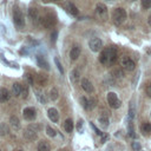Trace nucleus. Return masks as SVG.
<instances>
[{
  "label": "nucleus",
  "mask_w": 151,
  "mask_h": 151,
  "mask_svg": "<svg viewBox=\"0 0 151 151\" xmlns=\"http://www.w3.org/2000/svg\"><path fill=\"white\" fill-rule=\"evenodd\" d=\"M106 1H112V0H106Z\"/></svg>",
  "instance_id": "45"
},
{
  "label": "nucleus",
  "mask_w": 151,
  "mask_h": 151,
  "mask_svg": "<svg viewBox=\"0 0 151 151\" xmlns=\"http://www.w3.org/2000/svg\"><path fill=\"white\" fill-rule=\"evenodd\" d=\"M116 60H117V48L113 46L104 48L99 55V61L103 65H112Z\"/></svg>",
  "instance_id": "1"
},
{
  "label": "nucleus",
  "mask_w": 151,
  "mask_h": 151,
  "mask_svg": "<svg viewBox=\"0 0 151 151\" xmlns=\"http://www.w3.org/2000/svg\"><path fill=\"white\" fill-rule=\"evenodd\" d=\"M40 24H41L45 28L53 27V26L55 25V18H54V15H52V14L44 15V17H41V19H40Z\"/></svg>",
  "instance_id": "5"
},
{
  "label": "nucleus",
  "mask_w": 151,
  "mask_h": 151,
  "mask_svg": "<svg viewBox=\"0 0 151 151\" xmlns=\"http://www.w3.org/2000/svg\"><path fill=\"white\" fill-rule=\"evenodd\" d=\"M94 106H96V100H94V99H91V100H90V106H88V110L93 109Z\"/></svg>",
  "instance_id": "38"
},
{
  "label": "nucleus",
  "mask_w": 151,
  "mask_h": 151,
  "mask_svg": "<svg viewBox=\"0 0 151 151\" xmlns=\"http://www.w3.org/2000/svg\"><path fill=\"white\" fill-rule=\"evenodd\" d=\"M24 114V118L26 120H34L35 117H37V113H35V110L33 107H26L22 112Z\"/></svg>",
  "instance_id": "10"
},
{
  "label": "nucleus",
  "mask_w": 151,
  "mask_h": 151,
  "mask_svg": "<svg viewBox=\"0 0 151 151\" xmlns=\"http://www.w3.org/2000/svg\"><path fill=\"white\" fill-rule=\"evenodd\" d=\"M50 97H51L52 100H57V99H58V97H59V92H58V90H57L55 87H53V88L51 90V92H50Z\"/></svg>",
  "instance_id": "31"
},
{
  "label": "nucleus",
  "mask_w": 151,
  "mask_h": 151,
  "mask_svg": "<svg viewBox=\"0 0 151 151\" xmlns=\"http://www.w3.org/2000/svg\"><path fill=\"white\" fill-rule=\"evenodd\" d=\"M20 97L22 99H26L28 97V86L27 85H22L21 84V94H20Z\"/></svg>",
  "instance_id": "27"
},
{
  "label": "nucleus",
  "mask_w": 151,
  "mask_h": 151,
  "mask_svg": "<svg viewBox=\"0 0 151 151\" xmlns=\"http://www.w3.org/2000/svg\"><path fill=\"white\" fill-rule=\"evenodd\" d=\"M80 84H81V88H83L85 92H87V93H93V91H94L93 85H92V83H91L87 78H83Z\"/></svg>",
  "instance_id": "9"
},
{
  "label": "nucleus",
  "mask_w": 151,
  "mask_h": 151,
  "mask_svg": "<svg viewBox=\"0 0 151 151\" xmlns=\"http://www.w3.org/2000/svg\"><path fill=\"white\" fill-rule=\"evenodd\" d=\"M0 151H1V150H0Z\"/></svg>",
  "instance_id": "47"
},
{
  "label": "nucleus",
  "mask_w": 151,
  "mask_h": 151,
  "mask_svg": "<svg viewBox=\"0 0 151 151\" xmlns=\"http://www.w3.org/2000/svg\"><path fill=\"white\" fill-rule=\"evenodd\" d=\"M54 1H59V0H54Z\"/></svg>",
  "instance_id": "46"
},
{
  "label": "nucleus",
  "mask_w": 151,
  "mask_h": 151,
  "mask_svg": "<svg viewBox=\"0 0 151 151\" xmlns=\"http://www.w3.org/2000/svg\"><path fill=\"white\" fill-rule=\"evenodd\" d=\"M37 63H38V66H40L41 68H45V70H48L50 68L48 63L46 61V59L42 55H37Z\"/></svg>",
  "instance_id": "16"
},
{
  "label": "nucleus",
  "mask_w": 151,
  "mask_h": 151,
  "mask_svg": "<svg viewBox=\"0 0 151 151\" xmlns=\"http://www.w3.org/2000/svg\"><path fill=\"white\" fill-rule=\"evenodd\" d=\"M126 19V12L124 8L122 7H118V8H114L113 13H112V20L116 25H120L125 21Z\"/></svg>",
  "instance_id": "2"
},
{
  "label": "nucleus",
  "mask_w": 151,
  "mask_h": 151,
  "mask_svg": "<svg viewBox=\"0 0 151 151\" xmlns=\"http://www.w3.org/2000/svg\"><path fill=\"white\" fill-rule=\"evenodd\" d=\"M129 1H134V0H129Z\"/></svg>",
  "instance_id": "44"
},
{
  "label": "nucleus",
  "mask_w": 151,
  "mask_h": 151,
  "mask_svg": "<svg viewBox=\"0 0 151 151\" xmlns=\"http://www.w3.org/2000/svg\"><path fill=\"white\" fill-rule=\"evenodd\" d=\"M120 64H122V66H123L125 70H127V71H133V70H134V67H136L134 61H133L130 57H126V55L122 58Z\"/></svg>",
  "instance_id": "7"
},
{
  "label": "nucleus",
  "mask_w": 151,
  "mask_h": 151,
  "mask_svg": "<svg viewBox=\"0 0 151 151\" xmlns=\"http://www.w3.org/2000/svg\"><path fill=\"white\" fill-rule=\"evenodd\" d=\"M96 12L97 14L100 17V18H106L107 15V7L104 5V4H97V7H96Z\"/></svg>",
  "instance_id": "11"
},
{
  "label": "nucleus",
  "mask_w": 151,
  "mask_h": 151,
  "mask_svg": "<svg viewBox=\"0 0 151 151\" xmlns=\"http://www.w3.org/2000/svg\"><path fill=\"white\" fill-rule=\"evenodd\" d=\"M129 134H130L131 137H136L134 131H133V125H132V123H130V127H129Z\"/></svg>",
  "instance_id": "37"
},
{
  "label": "nucleus",
  "mask_w": 151,
  "mask_h": 151,
  "mask_svg": "<svg viewBox=\"0 0 151 151\" xmlns=\"http://www.w3.org/2000/svg\"><path fill=\"white\" fill-rule=\"evenodd\" d=\"M9 100V92L7 88L1 87L0 88V103H6Z\"/></svg>",
  "instance_id": "15"
},
{
  "label": "nucleus",
  "mask_w": 151,
  "mask_h": 151,
  "mask_svg": "<svg viewBox=\"0 0 151 151\" xmlns=\"http://www.w3.org/2000/svg\"><path fill=\"white\" fill-rule=\"evenodd\" d=\"M111 76H112L113 78H116V79H120V78H123V76H124V72H123V70H122V68L116 67V68H113V70H112Z\"/></svg>",
  "instance_id": "20"
},
{
  "label": "nucleus",
  "mask_w": 151,
  "mask_h": 151,
  "mask_svg": "<svg viewBox=\"0 0 151 151\" xmlns=\"http://www.w3.org/2000/svg\"><path fill=\"white\" fill-rule=\"evenodd\" d=\"M38 151H51V146L48 144V142L46 140H41L38 144Z\"/></svg>",
  "instance_id": "19"
},
{
  "label": "nucleus",
  "mask_w": 151,
  "mask_h": 151,
  "mask_svg": "<svg viewBox=\"0 0 151 151\" xmlns=\"http://www.w3.org/2000/svg\"><path fill=\"white\" fill-rule=\"evenodd\" d=\"M106 98H107L109 105H110L112 109H118V107L120 106V100L118 99V97H117V94H116L114 92H109Z\"/></svg>",
  "instance_id": "6"
},
{
  "label": "nucleus",
  "mask_w": 151,
  "mask_h": 151,
  "mask_svg": "<svg viewBox=\"0 0 151 151\" xmlns=\"http://www.w3.org/2000/svg\"><path fill=\"white\" fill-rule=\"evenodd\" d=\"M15 151H22V150H15Z\"/></svg>",
  "instance_id": "43"
},
{
  "label": "nucleus",
  "mask_w": 151,
  "mask_h": 151,
  "mask_svg": "<svg viewBox=\"0 0 151 151\" xmlns=\"http://www.w3.org/2000/svg\"><path fill=\"white\" fill-rule=\"evenodd\" d=\"M13 19H14V22H15V25L18 27H20V28L24 27L25 20H24V14H22L20 8L14 7V9H13Z\"/></svg>",
  "instance_id": "4"
},
{
  "label": "nucleus",
  "mask_w": 151,
  "mask_h": 151,
  "mask_svg": "<svg viewBox=\"0 0 151 151\" xmlns=\"http://www.w3.org/2000/svg\"><path fill=\"white\" fill-rule=\"evenodd\" d=\"M47 81H48V76L47 74H45V73H38V76H37V83H38V85H40V86H45L46 84H47Z\"/></svg>",
  "instance_id": "13"
},
{
  "label": "nucleus",
  "mask_w": 151,
  "mask_h": 151,
  "mask_svg": "<svg viewBox=\"0 0 151 151\" xmlns=\"http://www.w3.org/2000/svg\"><path fill=\"white\" fill-rule=\"evenodd\" d=\"M64 129H65V131L67 133L72 132V130H73V122L71 119H66L65 123H64Z\"/></svg>",
  "instance_id": "23"
},
{
  "label": "nucleus",
  "mask_w": 151,
  "mask_h": 151,
  "mask_svg": "<svg viewBox=\"0 0 151 151\" xmlns=\"http://www.w3.org/2000/svg\"><path fill=\"white\" fill-rule=\"evenodd\" d=\"M80 104H81V106H83L84 109L88 110V106H90V100H88L87 98L81 97V98H80Z\"/></svg>",
  "instance_id": "32"
},
{
  "label": "nucleus",
  "mask_w": 151,
  "mask_h": 151,
  "mask_svg": "<svg viewBox=\"0 0 151 151\" xmlns=\"http://www.w3.org/2000/svg\"><path fill=\"white\" fill-rule=\"evenodd\" d=\"M54 63L57 64V66H58V70H59V72L63 74L64 73V68H63V66H61V64H60V61H59V59L58 58H54Z\"/></svg>",
  "instance_id": "36"
},
{
  "label": "nucleus",
  "mask_w": 151,
  "mask_h": 151,
  "mask_svg": "<svg viewBox=\"0 0 151 151\" xmlns=\"http://www.w3.org/2000/svg\"><path fill=\"white\" fill-rule=\"evenodd\" d=\"M67 9L70 11V13H71L72 15H78V13H79L78 8H77L76 5H73L72 2H68V4H67Z\"/></svg>",
  "instance_id": "25"
},
{
  "label": "nucleus",
  "mask_w": 151,
  "mask_h": 151,
  "mask_svg": "<svg viewBox=\"0 0 151 151\" xmlns=\"http://www.w3.org/2000/svg\"><path fill=\"white\" fill-rule=\"evenodd\" d=\"M146 93H147V96L151 98V84H150V85L146 87Z\"/></svg>",
  "instance_id": "39"
},
{
  "label": "nucleus",
  "mask_w": 151,
  "mask_h": 151,
  "mask_svg": "<svg viewBox=\"0 0 151 151\" xmlns=\"http://www.w3.org/2000/svg\"><path fill=\"white\" fill-rule=\"evenodd\" d=\"M9 125L13 127V130H19L20 129V122H19V118L15 117V116H12L11 119H9Z\"/></svg>",
  "instance_id": "18"
},
{
  "label": "nucleus",
  "mask_w": 151,
  "mask_h": 151,
  "mask_svg": "<svg viewBox=\"0 0 151 151\" xmlns=\"http://www.w3.org/2000/svg\"><path fill=\"white\" fill-rule=\"evenodd\" d=\"M34 92H35V97H37V99H38V101L40 103V104H45L46 103V98H45V94H44V92L41 91V90H39V88H34Z\"/></svg>",
  "instance_id": "17"
},
{
  "label": "nucleus",
  "mask_w": 151,
  "mask_h": 151,
  "mask_svg": "<svg viewBox=\"0 0 151 151\" xmlns=\"http://www.w3.org/2000/svg\"><path fill=\"white\" fill-rule=\"evenodd\" d=\"M140 130L144 134H150L151 133V124L150 123H143L140 126Z\"/></svg>",
  "instance_id": "24"
},
{
  "label": "nucleus",
  "mask_w": 151,
  "mask_h": 151,
  "mask_svg": "<svg viewBox=\"0 0 151 151\" xmlns=\"http://www.w3.org/2000/svg\"><path fill=\"white\" fill-rule=\"evenodd\" d=\"M149 24H150V25H151V15H150V17H149Z\"/></svg>",
  "instance_id": "42"
},
{
  "label": "nucleus",
  "mask_w": 151,
  "mask_h": 151,
  "mask_svg": "<svg viewBox=\"0 0 151 151\" xmlns=\"http://www.w3.org/2000/svg\"><path fill=\"white\" fill-rule=\"evenodd\" d=\"M88 46L91 48V51L93 52H99L103 47V41L99 39V38H92L90 41H88Z\"/></svg>",
  "instance_id": "8"
},
{
  "label": "nucleus",
  "mask_w": 151,
  "mask_h": 151,
  "mask_svg": "<svg viewBox=\"0 0 151 151\" xmlns=\"http://www.w3.org/2000/svg\"><path fill=\"white\" fill-rule=\"evenodd\" d=\"M71 80H72V83H77L79 80V71L78 70H73L71 72Z\"/></svg>",
  "instance_id": "30"
},
{
  "label": "nucleus",
  "mask_w": 151,
  "mask_h": 151,
  "mask_svg": "<svg viewBox=\"0 0 151 151\" xmlns=\"http://www.w3.org/2000/svg\"><path fill=\"white\" fill-rule=\"evenodd\" d=\"M98 120H99L100 126H103L104 129L109 126V117H107V114H103V116H100Z\"/></svg>",
  "instance_id": "22"
},
{
  "label": "nucleus",
  "mask_w": 151,
  "mask_h": 151,
  "mask_svg": "<svg viewBox=\"0 0 151 151\" xmlns=\"http://www.w3.org/2000/svg\"><path fill=\"white\" fill-rule=\"evenodd\" d=\"M80 52H81V48H80L79 45L73 46L72 50H71V52H70V57H71V59H72V60H77V59L79 58V55H80Z\"/></svg>",
  "instance_id": "12"
},
{
  "label": "nucleus",
  "mask_w": 151,
  "mask_h": 151,
  "mask_svg": "<svg viewBox=\"0 0 151 151\" xmlns=\"http://www.w3.org/2000/svg\"><path fill=\"white\" fill-rule=\"evenodd\" d=\"M91 126L93 127V130L96 131V133H97V134H101V132H100V131H99V130H98V129H97V127H96V126H94L93 124H91Z\"/></svg>",
  "instance_id": "41"
},
{
  "label": "nucleus",
  "mask_w": 151,
  "mask_h": 151,
  "mask_svg": "<svg viewBox=\"0 0 151 151\" xmlns=\"http://www.w3.org/2000/svg\"><path fill=\"white\" fill-rule=\"evenodd\" d=\"M47 114H48V117H50V119H51L52 122L57 123V122L59 120V112H58L55 109H53V107L48 109V111H47Z\"/></svg>",
  "instance_id": "14"
},
{
  "label": "nucleus",
  "mask_w": 151,
  "mask_h": 151,
  "mask_svg": "<svg viewBox=\"0 0 151 151\" xmlns=\"http://www.w3.org/2000/svg\"><path fill=\"white\" fill-rule=\"evenodd\" d=\"M12 93H13V96L19 97V96L21 94V84L14 83L13 86H12Z\"/></svg>",
  "instance_id": "21"
},
{
  "label": "nucleus",
  "mask_w": 151,
  "mask_h": 151,
  "mask_svg": "<svg viewBox=\"0 0 151 151\" xmlns=\"http://www.w3.org/2000/svg\"><path fill=\"white\" fill-rule=\"evenodd\" d=\"M8 131H9V129H8L7 124L0 123V137H1V136H6V134L8 133Z\"/></svg>",
  "instance_id": "26"
},
{
  "label": "nucleus",
  "mask_w": 151,
  "mask_h": 151,
  "mask_svg": "<svg viewBox=\"0 0 151 151\" xmlns=\"http://www.w3.org/2000/svg\"><path fill=\"white\" fill-rule=\"evenodd\" d=\"M142 7L147 9L151 7V0H142Z\"/></svg>",
  "instance_id": "33"
},
{
  "label": "nucleus",
  "mask_w": 151,
  "mask_h": 151,
  "mask_svg": "<svg viewBox=\"0 0 151 151\" xmlns=\"http://www.w3.org/2000/svg\"><path fill=\"white\" fill-rule=\"evenodd\" d=\"M81 126H83V120H79L78 122V131L81 132Z\"/></svg>",
  "instance_id": "40"
},
{
  "label": "nucleus",
  "mask_w": 151,
  "mask_h": 151,
  "mask_svg": "<svg viewBox=\"0 0 151 151\" xmlns=\"http://www.w3.org/2000/svg\"><path fill=\"white\" fill-rule=\"evenodd\" d=\"M132 149L134 150V151H140V149H142V145L138 143V142H132Z\"/></svg>",
  "instance_id": "35"
},
{
  "label": "nucleus",
  "mask_w": 151,
  "mask_h": 151,
  "mask_svg": "<svg viewBox=\"0 0 151 151\" xmlns=\"http://www.w3.org/2000/svg\"><path fill=\"white\" fill-rule=\"evenodd\" d=\"M28 15L32 20H35L38 19V9L37 8H29L28 9Z\"/></svg>",
  "instance_id": "28"
},
{
  "label": "nucleus",
  "mask_w": 151,
  "mask_h": 151,
  "mask_svg": "<svg viewBox=\"0 0 151 151\" xmlns=\"http://www.w3.org/2000/svg\"><path fill=\"white\" fill-rule=\"evenodd\" d=\"M134 114H136V107H134V103L132 100L130 103V109H129V117H130V119H132L134 117Z\"/></svg>",
  "instance_id": "29"
},
{
  "label": "nucleus",
  "mask_w": 151,
  "mask_h": 151,
  "mask_svg": "<svg viewBox=\"0 0 151 151\" xmlns=\"http://www.w3.org/2000/svg\"><path fill=\"white\" fill-rule=\"evenodd\" d=\"M46 133H47L50 137H54V136H55V131H54L51 126H46Z\"/></svg>",
  "instance_id": "34"
},
{
  "label": "nucleus",
  "mask_w": 151,
  "mask_h": 151,
  "mask_svg": "<svg viewBox=\"0 0 151 151\" xmlns=\"http://www.w3.org/2000/svg\"><path fill=\"white\" fill-rule=\"evenodd\" d=\"M38 129H39L38 125H29L24 130V138L28 142L35 140L38 137Z\"/></svg>",
  "instance_id": "3"
}]
</instances>
